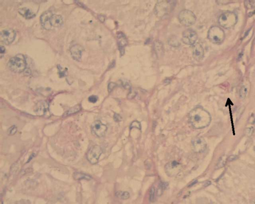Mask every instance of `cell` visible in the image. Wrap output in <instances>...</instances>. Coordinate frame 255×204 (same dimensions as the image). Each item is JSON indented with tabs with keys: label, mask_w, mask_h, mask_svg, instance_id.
Returning <instances> with one entry per match:
<instances>
[{
	"label": "cell",
	"mask_w": 255,
	"mask_h": 204,
	"mask_svg": "<svg viewBox=\"0 0 255 204\" xmlns=\"http://www.w3.org/2000/svg\"><path fill=\"white\" fill-rule=\"evenodd\" d=\"M237 156L236 155H231V156H230L228 158V160L229 161H232L234 160H235V159H237Z\"/></svg>",
	"instance_id": "34"
},
{
	"label": "cell",
	"mask_w": 255,
	"mask_h": 204,
	"mask_svg": "<svg viewBox=\"0 0 255 204\" xmlns=\"http://www.w3.org/2000/svg\"><path fill=\"white\" fill-rule=\"evenodd\" d=\"M18 131V128L17 126L15 125L11 126L10 128L8 129V134L9 135H14L17 133Z\"/></svg>",
	"instance_id": "25"
},
{
	"label": "cell",
	"mask_w": 255,
	"mask_h": 204,
	"mask_svg": "<svg viewBox=\"0 0 255 204\" xmlns=\"http://www.w3.org/2000/svg\"><path fill=\"white\" fill-rule=\"evenodd\" d=\"M0 51H1V54H2L4 53L5 52V48L4 47H3V46H1V48H0Z\"/></svg>",
	"instance_id": "35"
},
{
	"label": "cell",
	"mask_w": 255,
	"mask_h": 204,
	"mask_svg": "<svg viewBox=\"0 0 255 204\" xmlns=\"http://www.w3.org/2000/svg\"><path fill=\"white\" fill-rule=\"evenodd\" d=\"M102 153V150L100 146L95 145L89 149L86 154V158L90 163L96 164L99 161Z\"/></svg>",
	"instance_id": "7"
},
{
	"label": "cell",
	"mask_w": 255,
	"mask_h": 204,
	"mask_svg": "<svg viewBox=\"0 0 255 204\" xmlns=\"http://www.w3.org/2000/svg\"><path fill=\"white\" fill-rule=\"evenodd\" d=\"M197 39L196 32L191 29L185 30L182 34V40L184 44L187 45H194Z\"/></svg>",
	"instance_id": "13"
},
{
	"label": "cell",
	"mask_w": 255,
	"mask_h": 204,
	"mask_svg": "<svg viewBox=\"0 0 255 204\" xmlns=\"http://www.w3.org/2000/svg\"><path fill=\"white\" fill-rule=\"evenodd\" d=\"M192 53L194 58L197 61L202 59L204 56V50L200 44L196 43L194 44Z\"/></svg>",
	"instance_id": "15"
},
{
	"label": "cell",
	"mask_w": 255,
	"mask_h": 204,
	"mask_svg": "<svg viewBox=\"0 0 255 204\" xmlns=\"http://www.w3.org/2000/svg\"><path fill=\"white\" fill-rule=\"evenodd\" d=\"M116 196L122 200H127L130 198V194L126 191H117L116 192Z\"/></svg>",
	"instance_id": "22"
},
{
	"label": "cell",
	"mask_w": 255,
	"mask_h": 204,
	"mask_svg": "<svg viewBox=\"0 0 255 204\" xmlns=\"http://www.w3.org/2000/svg\"><path fill=\"white\" fill-rule=\"evenodd\" d=\"M182 165L176 161L168 162L165 165V172L169 177H175L182 170Z\"/></svg>",
	"instance_id": "8"
},
{
	"label": "cell",
	"mask_w": 255,
	"mask_h": 204,
	"mask_svg": "<svg viewBox=\"0 0 255 204\" xmlns=\"http://www.w3.org/2000/svg\"><path fill=\"white\" fill-rule=\"evenodd\" d=\"M81 110V106L79 105L75 106L74 107H72L69 110L67 111L65 113L63 114V117H66L67 116H70L71 115L74 114L75 113H78Z\"/></svg>",
	"instance_id": "21"
},
{
	"label": "cell",
	"mask_w": 255,
	"mask_h": 204,
	"mask_svg": "<svg viewBox=\"0 0 255 204\" xmlns=\"http://www.w3.org/2000/svg\"><path fill=\"white\" fill-rule=\"evenodd\" d=\"M191 124L195 129H201L208 126L211 118L209 113L201 107H198L191 111L189 114Z\"/></svg>",
	"instance_id": "1"
},
{
	"label": "cell",
	"mask_w": 255,
	"mask_h": 204,
	"mask_svg": "<svg viewBox=\"0 0 255 204\" xmlns=\"http://www.w3.org/2000/svg\"><path fill=\"white\" fill-rule=\"evenodd\" d=\"M218 22L220 25L224 28L231 29L237 23V16L234 13H224L219 17Z\"/></svg>",
	"instance_id": "3"
},
{
	"label": "cell",
	"mask_w": 255,
	"mask_h": 204,
	"mask_svg": "<svg viewBox=\"0 0 255 204\" xmlns=\"http://www.w3.org/2000/svg\"><path fill=\"white\" fill-rule=\"evenodd\" d=\"M116 86V84L115 83H110L109 84V85H108V91L109 92L112 91L113 90V89Z\"/></svg>",
	"instance_id": "31"
},
{
	"label": "cell",
	"mask_w": 255,
	"mask_h": 204,
	"mask_svg": "<svg viewBox=\"0 0 255 204\" xmlns=\"http://www.w3.org/2000/svg\"><path fill=\"white\" fill-rule=\"evenodd\" d=\"M136 95V93L135 92L133 91H131L130 92L129 95H128V98L129 99H133V98H134L135 97Z\"/></svg>",
	"instance_id": "32"
},
{
	"label": "cell",
	"mask_w": 255,
	"mask_h": 204,
	"mask_svg": "<svg viewBox=\"0 0 255 204\" xmlns=\"http://www.w3.org/2000/svg\"><path fill=\"white\" fill-rule=\"evenodd\" d=\"M179 21L183 26L188 27L193 24L196 18L195 15L191 11L185 10L181 11L179 15Z\"/></svg>",
	"instance_id": "6"
},
{
	"label": "cell",
	"mask_w": 255,
	"mask_h": 204,
	"mask_svg": "<svg viewBox=\"0 0 255 204\" xmlns=\"http://www.w3.org/2000/svg\"><path fill=\"white\" fill-rule=\"evenodd\" d=\"M117 39H118V44L120 52L122 53L124 52V47L127 45L128 41L126 36L124 34L122 33H120L117 35Z\"/></svg>",
	"instance_id": "17"
},
{
	"label": "cell",
	"mask_w": 255,
	"mask_h": 204,
	"mask_svg": "<svg viewBox=\"0 0 255 204\" xmlns=\"http://www.w3.org/2000/svg\"><path fill=\"white\" fill-rule=\"evenodd\" d=\"M1 204H3V202H1Z\"/></svg>",
	"instance_id": "37"
},
{
	"label": "cell",
	"mask_w": 255,
	"mask_h": 204,
	"mask_svg": "<svg viewBox=\"0 0 255 204\" xmlns=\"http://www.w3.org/2000/svg\"><path fill=\"white\" fill-rule=\"evenodd\" d=\"M82 51L83 48L81 46L78 44L73 45L70 49L71 55L74 60L80 61L81 60Z\"/></svg>",
	"instance_id": "16"
},
{
	"label": "cell",
	"mask_w": 255,
	"mask_h": 204,
	"mask_svg": "<svg viewBox=\"0 0 255 204\" xmlns=\"http://www.w3.org/2000/svg\"><path fill=\"white\" fill-rule=\"evenodd\" d=\"M63 22V18L62 16L58 15H53L50 19V23L53 27H60Z\"/></svg>",
	"instance_id": "18"
},
{
	"label": "cell",
	"mask_w": 255,
	"mask_h": 204,
	"mask_svg": "<svg viewBox=\"0 0 255 204\" xmlns=\"http://www.w3.org/2000/svg\"><path fill=\"white\" fill-rule=\"evenodd\" d=\"M173 3V1H159L155 7V14L158 17H164L170 12Z\"/></svg>",
	"instance_id": "5"
},
{
	"label": "cell",
	"mask_w": 255,
	"mask_h": 204,
	"mask_svg": "<svg viewBox=\"0 0 255 204\" xmlns=\"http://www.w3.org/2000/svg\"><path fill=\"white\" fill-rule=\"evenodd\" d=\"M73 177L76 180H85L89 181L92 179V177L88 174L77 171L74 173Z\"/></svg>",
	"instance_id": "20"
},
{
	"label": "cell",
	"mask_w": 255,
	"mask_h": 204,
	"mask_svg": "<svg viewBox=\"0 0 255 204\" xmlns=\"http://www.w3.org/2000/svg\"><path fill=\"white\" fill-rule=\"evenodd\" d=\"M155 194H156V190H155V187H153L150 189V201L151 202H153L155 200Z\"/></svg>",
	"instance_id": "27"
},
{
	"label": "cell",
	"mask_w": 255,
	"mask_h": 204,
	"mask_svg": "<svg viewBox=\"0 0 255 204\" xmlns=\"http://www.w3.org/2000/svg\"><path fill=\"white\" fill-rule=\"evenodd\" d=\"M19 12L23 17L27 19L33 18L36 16V15L33 13L27 8H21L19 10Z\"/></svg>",
	"instance_id": "19"
},
{
	"label": "cell",
	"mask_w": 255,
	"mask_h": 204,
	"mask_svg": "<svg viewBox=\"0 0 255 204\" xmlns=\"http://www.w3.org/2000/svg\"><path fill=\"white\" fill-rule=\"evenodd\" d=\"M16 33L13 29H5L1 32V40L6 45L11 44L15 39Z\"/></svg>",
	"instance_id": "12"
},
{
	"label": "cell",
	"mask_w": 255,
	"mask_h": 204,
	"mask_svg": "<svg viewBox=\"0 0 255 204\" xmlns=\"http://www.w3.org/2000/svg\"><path fill=\"white\" fill-rule=\"evenodd\" d=\"M8 66L10 70L15 73L24 71L27 66L26 58L22 54H19L11 58L8 62Z\"/></svg>",
	"instance_id": "2"
},
{
	"label": "cell",
	"mask_w": 255,
	"mask_h": 204,
	"mask_svg": "<svg viewBox=\"0 0 255 204\" xmlns=\"http://www.w3.org/2000/svg\"><path fill=\"white\" fill-rule=\"evenodd\" d=\"M247 93V89L246 87L243 86L242 87L241 89L240 90V96L241 98L244 99L245 98Z\"/></svg>",
	"instance_id": "28"
},
{
	"label": "cell",
	"mask_w": 255,
	"mask_h": 204,
	"mask_svg": "<svg viewBox=\"0 0 255 204\" xmlns=\"http://www.w3.org/2000/svg\"><path fill=\"white\" fill-rule=\"evenodd\" d=\"M53 14L51 11H47L43 13L40 18L41 24L44 29L47 30H50L53 29L50 23V19Z\"/></svg>",
	"instance_id": "14"
},
{
	"label": "cell",
	"mask_w": 255,
	"mask_h": 204,
	"mask_svg": "<svg viewBox=\"0 0 255 204\" xmlns=\"http://www.w3.org/2000/svg\"><path fill=\"white\" fill-rule=\"evenodd\" d=\"M34 156H35V155H34V154H33L31 155V156H30V157L29 158V160L27 161V162H29V161H30V160H31V159H32V158H33L34 157Z\"/></svg>",
	"instance_id": "36"
},
{
	"label": "cell",
	"mask_w": 255,
	"mask_h": 204,
	"mask_svg": "<svg viewBox=\"0 0 255 204\" xmlns=\"http://www.w3.org/2000/svg\"><path fill=\"white\" fill-rule=\"evenodd\" d=\"M91 131L93 135L96 137H102L106 134L107 126L100 120H96L92 124Z\"/></svg>",
	"instance_id": "9"
},
{
	"label": "cell",
	"mask_w": 255,
	"mask_h": 204,
	"mask_svg": "<svg viewBox=\"0 0 255 204\" xmlns=\"http://www.w3.org/2000/svg\"><path fill=\"white\" fill-rule=\"evenodd\" d=\"M192 150L195 153H202L205 150L207 144L204 138L201 137H196L191 141Z\"/></svg>",
	"instance_id": "11"
},
{
	"label": "cell",
	"mask_w": 255,
	"mask_h": 204,
	"mask_svg": "<svg viewBox=\"0 0 255 204\" xmlns=\"http://www.w3.org/2000/svg\"><path fill=\"white\" fill-rule=\"evenodd\" d=\"M133 128H136L137 129H139L141 131V125L140 122L137 121V120L133 122L130 125V129H132Z\"/></svg>",
	"instance_id": "26"
},
{
	"label": "cell",
	"mask_w": 255,
	"mask_h": 204,
	"mask_svg": "<svg viewBox=\"0 0 255 204\" xmlns=\"http://www.w3.org/2000/svg\"><path fill=\"white\" fill-rule=\"evenodd\" d=\"M98 100V97L97 96H94V95L90 96L88 98L89 101L92 103H95L97 102Z\"/></svg>",
	"instance_id": "29"
},
{
	"label": "cell",
	"mask_w": 255,
	"mask_h": 204,
	"mask_svg": "<svg viewBox=\"0 0 255 204\" xmlns=\"http://www.w3.org/2000/svg\"><path fill=\"white\" fill-rule=\"evenodd\" d=\"M224 32L220 27L214 26L211 27L208 33V38L213 44H219L225 39Z\"/></svg>",
	"instance_id": "4"
},
{
	"label": "cell",
	"mask_w": 255,
	"mask_h": 204,
	"mask_svg": "<svg viewBox=\"0 0 255 204\" xmlns=\"http://www.w3.org/2000/svg\"><path fill=\"white\" fill-rule=\"evenodd\" d=\"M254 128H253V127L248 128L247 129V131H246L247 135H252V133H253L254 132Z\"/></svg>",
	"instance_id": "33"
},
{
	"label": "cell",
	"mask_w": 255,
	"mask_h": 204,
	"mask_svg": "<svg viewBox=\"0 0 255 204\" xmlns=\"http://www.w3.org/2000/svg\"><path fill=\"white\" fill-rule=\"evenodd\" d=\"M34 111L38 116L48 117L50 115L49 104L45 101H39L35 105Z\"/></svg>",
	"instance_id": "10"
},
{
	"label": "cell",
	"mask_w": 255,
	"mask_h": 204,
	"mask_svg": "<svg viewBox=\"0 0 255 204\" xmlns=\"http://www.w3.org/2000/svg\"><path fill=\"white\" fill-rule=\"evenodd\" d=\"M168 186V183H165V182H162L159 184V189H158V191H157V195L158 196H160L162 195L163 191L165 189H167Z\"/></svg>",
	"instance_id": "23"
},
{
	"label": "cell",
	"mask_w": 255,
	"mask_h": 204,
	"mask_svg": "<svg viewBox=\"0 0 255 204\" xmlns=\"http://www.w3.org/2000/svg\"><path fill=\"white\" fill-rule=\"evenodd\" d=\"M114 120L116 122H121L122 120V118L120 115L115 114L114 115Z\"/></svg>",
	"instance_id": "30"
},
{
	"label": "cell",
	"mask_w": 255,
	"mask_h": 204,
	"mask_svg": "<svg viewBox=\"0 0 255 204\" xmlns=\"http://www.w3.org/2000/svg\"><path fill=\"white\" fill-rule=\"evenodd\" d=\"M227 160H228V158L227 157L226 155H225L224 156H222L219 159V161L216 165V168L218 169V168H222L224 166Z\"/></svg>",
	"instance_id": "24"
}]
</instances>
